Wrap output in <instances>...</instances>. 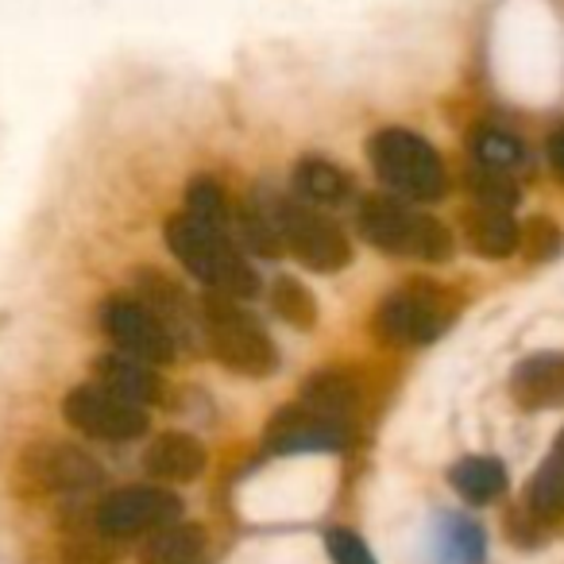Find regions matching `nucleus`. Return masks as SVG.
<instances>
[{
  "label": "nucleus",
  "mask_w": 564,
  "mask_h": 564,
  "mask_svg": "<svg viewBox=\"0 0 564 564\" xmlns=\"http://www.w3.org/2000/svg\"><path fill=\"white\" fill-rule=\"evenodd\" d=\"M163 236L174 259H182V267L209 291L228 294V299H251L259 291V274L228 236V225H213L182 209L178 217L166 220Z\"/></svg>",
  "instance_id": "f257e3e1"
},
{
  "label": "nucleus",
  "mask_w": 564,
  "mask_h": 564,
  "mask_svg": "<svg viewBox=\"0 0 564 564\" xmlns=\"http://www.w3.org/2000/svg\"><path fill=\"white\" fill-rule=\"evenodd\" d=\"M202 337L209 352L217 356L225 368L240 371V376H271L279 368V352L267 329L228 294L209 291L202 299Z\"/></svg>",
  "instance_id": "f03ea898"
},
{
  "label": "nucleus",
  "mask_w": 564,
  "mask_h": 564,
  "mask_svg": "<svg viewBox=\"0 0 564 564\" xmlns=\"http://www.w3.org/2000/svg\"><path fill=\"white\" fill-rule=\"evenodd\" d=\"M356 228L360 236L379 251L410 259H448L453 240L441 220L430 213H417L414 205L399 202V197H364L356 209Z\"/></svg>",
  "instance_id": "7ed1b4c3"
},
{
  "label": "nucleus",
  "mask_w": 564,
  "mask_h": 564,
  "mask_svg": "<svg viewBox=\"0 0 564 564\" xmlns=\"http://www.w3.org/2000/svg\"><path fill=\"white\" fill-rule=\"evenodd\" d=\"M368 159L379 178H383V186H391L394 194L410 197V202H437L445 194L441 155L417 132L383 128V132L371 135Z\"/></svg>",
  "instance_id": "20e7f679"
},
{
  "label": "nucleus",
  "mask_w": 564,
  "mask_h": 564,
  "mask_svg": "<svg viewBox=\"0 0 564 564\" xmlns=\"http://www.w3.org/2000/svg\"><path fill=\"white\" fill-rule=\"evenodd\" d=\"M274 225H279L282 251H291L302 267L317 274H333L340 267H348L352 259V243L337 228V220H329L322 209L302 202H279L274 205Z\"/></svg>",
  "instance_id": "39448f33"
},
{
  "label": "nucleus",
  "mask_w": 564,
  "mask_h": 564,
  "mask_svg": "<svg viewBox=\"0 0 564 564\" xmlns=\"http://www.w3.org/2000/svg\"><path fill=\"white\" fill-rule=\"evenodd\" d=\"M17 476L35 495H82L105 479V468L78 445L66 441H32L20 448Z\"/></svg>",
  "instance_id": "423d86ee"
},
{
  "label": "nucleus",
  "mask_w": 564,
  "mask_h": 564,
  "mask_svg": "<svg viewBox=\"0 0 564 564\" xmlns=\"http://www.w3.org/2000/svg\"><path fill=\"white\" fill-rule=\"evenodd\" d=\"M267 453L274 456H299V453H340L348 445V422L345 414H333L314 402H294L282 406L271 417L263 433Z\"/></svg>",
  "instance_id": "0eeeda50"
},
{
  "label": "nucleus",
  "mask_w": 564,
  "mask_h": 564,
  "mask_svg": "<svg viewBox=\"0 0 564 564\" xmlns=\"http://www.w3.org/2000/svg\"><path fill=\"white\" fill-rule=\"evenodd\" d=\"M63 417L94 441H135L148 433V406H135L97 383L74 387L63 399Z\"/></svg>",
  "instance_id": "6e6552de"
},
{
  "label": "nucleus",
  "mask_w": 564,
  "mask_h": 564,
  "mask_svg": "<svg viewBox=\"0 0 564 564\" xmlns=\"http://www.w3.org/2000/svg\"><path fill=\"white\" fill-rule=\"evenodd\" d=\"M178 514H182L178 495H171L166 487H143V484L109 491L94 507V522L112 541L143 538V533L159 530V525L178 522Z\"/></svg>",
  "instance_id": "1a4fd4ad"
},
{
  "label": "nucleus",
  "mask_w": 564,
  "mask_h": 564,
  "mask_svg": "<svg viewBox=\"0 0 564 564\" xmlns=\"http://www.w3.org/2000/svg\"><path fill=\"white\" fill-rule=\"evenodd\" d=\"M453 325L437 286H402L376 310V329L391 345H433Z\"/></svg>",
  "instance_id": "9d476101"
},
{
  "label": "nucleus",
  "mask_w": 564,
  "mask_h": 564,
  "mask_svg": "<svg viewBox=\"0 0 564 564\" xmlns=\"http://www.w3.org/2000/svg\"><path fill=\"white\" fill-rule=\"evenodd\" d=\"M101 329L109 333V340L117 345V352H128L143 364H171L178 352V340L171 337L163 322L143 306L140 299H109L101 306Z\"/></svg>",
  "instance_id": "9b49d317"
},
{
  "label": "nucleus",
  "mask_w": 564,
  "mask_h": 564,
  "mask_svg": "<svg viewBox=\"0 0 564 564\" xmlns=\"http://www.w3.org/2000/svg\"><path fill=\"white\" fill-rule=\"evenodd\" d=\"M135 299L171 329V337L178 340V345H189V340L202 337L197 306L186 299V291H182L174 279H166V274H159V271H140L135 274Z\"/></svg>",
  "instance_id": "f8f14e48"
},
{
  "label": "nucleus",
  "mask_w": 564,
  "mask_h": 564,
  "mask_svg": "<svg viewBox=\"0 0 564 564\" xmlns=\"http://www.w3.org/2000/svg\"><path fill=\"white\" fill-rule=\"evenodd\" d=\"M510 399L522 410L564 406V356L541 352L510 371Z\"/></svg>",
  "instance_id": "ddd939ff"
},
{
  "label": "nucleus",
  "mask_w": 564,
  "mask_h": 564,
  "mask_svg": "<svg viewBox=\"0 0 564 564\" xmlns=\"http://www.w3.org/2000/svg\"><path fill=\"white\" fill-rule=\"evenodd\" d=\"M143 468H148V476L163 479V484H189V479L202 476L205 448L189 433H163L143 453Z\"/></svg>",
  "instance_id": "4468645a"
},
{
  "label": "nucleus",
  "mask_w": 564,
  "mask_h": 564,
  "mask_svg": "<svg viewBox=\"0 0 564 564\" xmlns=\"http://www.w3.org/2000/svg\"><path fill=\"white\" fill-rule=\"evenodd\" d=\"M94 383L135 402V406H148V402L159 399V376L151 371V364L135 360L128 352H105L94 364Z\"/></svg>",
  "instance_id": "2eb2a0df"
},
{
  "label": "nucleus",
  "mask_w": 564,
  "mask_h": 564,
  "mask_svg": "<svg viewBox=\"0 0 564 564\" xmlns=\"http://www.w3.org/2000/svg\"><path fill=\"white\" fill-rule=\"evenodd\" d=\"M117 541L105 538L101 525L86 510H66L63 541H58V561L63 564H112Z\"/></svg>",
  "instance_id": "dca6fc26"
},
{
  "label": "nucleus",
  "mask_w": 564,
  "mask_h": 564,
  "mask_svg": "<svg viewBox=\"0 0 564 564\" xmlns=\"http://www.w3.org/2000/svg\"><path fill=\"white\" fill-rule=\"evenodd\" d=\"M448 484H453V491L460 495L464 502L479 507V502H491L502 495V487H507V468H502L495 456H464V460H456L453 471H448Z\"/></svg>",
  "instance_id": "f3484780"
},
{
  "label": "nucleus",
  "mask_w": 564,
  "mask_h": 564,
  "mask_svg": "<svg viewBox=\"0 0 564 564\" xmlns=\"http://www.w3.org/2000/svg\"><path fill=\"white\" fill-rule=\"evenodd\" d=\"M205 533L197 525L166 522L143 541V564H194L202 556Z\"/></svg>",
  "instance_id": "a211bd4d"
},
{
  "label": "nucleus",
  "mask_w": 564,
  "mask_h": 564,
  "mask_svg": "<svg viewBox=\"0 0 564 564\" xmlns=\"http://www.w3.org/2000/svg\"><path fill=\"white\" fill-rule=\"evenodd\" d=\"M525 507L538 518L564 514V433L538 468V476L530 479V487H525Z\"/></svg>",
  "instance_id": "6ab92c4d"
},
{
  "label": "nucleus",
  "mask_w": 564,
  "mask_h": 564,
  "mask_svg": "<svg viewBox=\"0 0 564 564\" xmlns=\"http://www.w3.org/2000/svg\"><path fill=\"white\" fill-rule=\"evenodd\" d=\"M294 189H299L310 205H340L348 197V178L329 159L310 155L294 166Z\"/></svg>",
  "instance_id": "aec40b11"
},
{
  "label": "nucleus",
  "mask_w": 564,
  "mask_h": 564,
  "mask_svg": "<svg viewBox=\"0 0 564 564\" xmlns=\"http://www.w3.org/2000/svg\"><path fill=\"white\" fill-rule=\"evenodd\" d=\"M468 236H471V243L491 259L510 256V251L518 248V240H522L510 209H479L468 225Z\"/></svg>",
  "instance_id": "412c9836"
},
{
  "label": "nucleus",
  "mask_w": 564,
  "mask_h": 564,
  "mask_svg": "<svg viewBox=\"0 0 564 564\" xmlns=\"http://www.w3.org/2000/svg\"><path fill=\"white\" fill-rule=\"evenodd\" d=\"M236 232H240L243 248L256 251V256H279L282 251V240H279V225H274V209L267 205L251 202L236 213Z\"/></svg>",
  "instance_id": "4be33fe9"
},
{
  "label": "nucleus",
  "mask_w": 564,
  "mask_h": 564,
  "mask_svg": "<svg viewBox=\"0 0 564 564\" xmlns=\"http://www.w3.org/2000/svg\"><path fill=\"white\" fill-rule=\"evenodd\" d=\"M441 561L445 564H479L484 561V530L468 518H445L441 530Z\"/></svg>",
  "instance_id": "5701e85b"
},
{
  "label": "nucleus",
  "mask_w": 564,
  "mask_h": 564,
  "mask_svg": "<svg viewBox=\"0 0 564 564\" xmlns=\"http://www.w3.org/2000/svg\"><path fill=\"white\" fill-rule=\"evenodd\" d=\"M271 306H274V314H279L282 322H291L294 329H314L317 302L299 279H279V282H274Z\"/></svg>",
  "instance_id": "b1692460"
},
{
  "label": "nucleus",
  "mask_w": 564,
  "mask_h": 564,
  "mask_svg": "<svg viewBox=\"0 0 564 564\" xmlns=\"http://www.w3.org/2000/svg\"><path fill=\"white\" fill-rule=\"evenodd\" d=\"M471 194H476L479 209H514L518 205V186L510 171H495V166L471 171Z\"/></svg>",
  "instance_id": "393cba45"
},
{
  "label": "nucleus",
  "mask_w": 564,
  "mask_h": 564,
  "mask_svg": "<svg viewBox=\"0 0 564 564\" xmlns=\"http://www.w3.org/2000/svg\"><path fill=\"white\" fill-rule=\"evenodd\" d=\"M525 159V148L518 143V135L499 132V128H484L476 135V163L495 166V171H514Z\"/></svg>",
  "instance_id": "a878e982"
},
{
  "label": "nucleus",
  "mask_w": 564,
  "mask_h": 564,
  "mask_svg": "<svg viewBox=\"0 0 564 564\" xmlns=\"http://www.w3.org/2000/svg\"><path fill=\"white\" fill-rule=\"evenodd\" d=\"M186 213L202 220H213V225H228V205H225V194L213 178H197L189 182L186 189Z\"/></svg>",
  "instance_id": "bb28decb"
},
{
  "label": "nucleus",
  "mask_w": 564,
  "mask_h": 564,
  "mask_svg": "<svg viewBox=\"0 0 564 564\" xmlns=\"http://www.w3.org/2000/svg\"><path fill=\"white\" fill-rule=\"evenodd\" d=\"M325 549H329L333 564H376L371 549L352 530H329L325 533Z\"/></svg>",
  "instance_id": "cd10ccee"
},
{
  "label": "nucleus",
  "mask_w": 564,
  "mask_h": 564,
  "mask_svg": "<svg viewBox=\"0 0 564 564\" xmlns=\"http://www.w3.org/2000/svg\"><path fill=\"white\" fill-rule=\"evenodd\" d=\"M533 228H538V232H533V256H538V259L553 256L556 243H561V236H556V228H553V225H533Z\"/></svg>",
  "instance_id": "c85d7f7f"
},
{
  "label": "nucleus",
  "mask_w": 564,
  "mask_h": 564,
  "mask_svg": "<svg viewBox=\"0 0 564 564\" xmlns=\"http://www.w3.org/2000/svg\"><path fill=\"white\" fill-rule=\"evenodd\" d=\"M549 163H553V171L564 178V128H556L553 135H549Z\"/></svg>",
  "instance_id": "c756f323"
}]
</instances>
